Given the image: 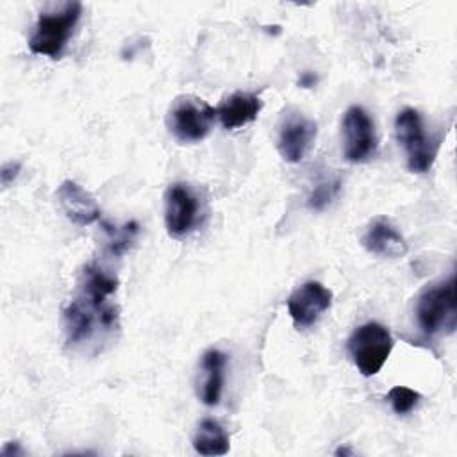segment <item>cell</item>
I'll return each instance as SVG.
<instances>
[{
	"label": "cell",
	"mask_w": 457,
	"mask_h": 457,
	"mask_svg": "<svg viewBox=\"0 0 457 457\" xmlns=\"http://www.w3.org/2000/svg\"><path fill=\"white\" fill-rule=\"evenodd\" d=\"M332 293L318 280H307L298 286L287 298V311L296 328L314 325L330 307Z\"/></svg>",
	"instance_id": "10"
},
{
	"label": "cell",
	"mask_w": 457,
	"mask_h": 457,
	"mask_svg": "<svg viewBox=\"0 0 457 457\" xmlns=\"http://www.w3.org/2000/svg\"><path fill=\"white\" fill-rule=\"evenodd\" d=\"M262 109V102L255 93L234 91L225 96L216 107V118L227 130H234L248 125L257 118Z\"/></svg>",
	"instance_id": "13"
},
{
	"label": "cell",
	"mask_w": 457,
	"mask_h": 457,
	"mask_svg": "<svg viewBox=\"0 0 457 457\" xmlns=\"http://www.w3.org/2000/svg\"><path fill=\"white\" fill-rule=\"evenodd\" d=\"M343 155L348 162L362 164L375 157L378 141L375 123L362 105H350L341 121Z\"/></svg>",
	"instance_id": "8"
},
{
	"label": "cell",
	"mask_w": 457,
	"mask_h": 457,
	"mask_svg": "<svg viewBox=\"0 0 457 457\" xmlns=\"http://www.w3.org/2000/svg\"><path fill=\"white\" fill-rule=\"evenodd\" d=\"M216 109L195 95L177 96L166 116L168 130L179 143H196L209 136Z\"/></svg>",
	"instance_id": "5"
},
{
	"label": "cell",
	"mask_w": 457,
	"mask_h": 457,
	"mask_svg": "<svg viewBox=\"0 0 457 457\" xmlns=\"http://www.w3.org/2000/svg\"><path fill=\"white\" fill-rule=\"evenodd\" d=\"M393 345L391 332L377 321L359 325L348 337L350 357L362 377H371L382 370Z\"/></svg>",
	"instance_id": "6"
},
{
	"label": "cell",
	"mask_w": 457,
	"mask_h": 457,
	"mask_svg": "<svg viewBox=\"0 0 457 457\" xmlns=\"http://www.w3.org/2000/svg\"><path fill=\"white\" fill-rule=\"evenodd\" d=\"M14 453H18V455L23 453V450L20 448V445H18L16 441H11V443H7V445L2 448V455H14Z\"/></svg>",
	"instance_id": "20"
},
{
	"label": "cell",
	"mask_w": 457,
	"mask_h": 457,
	"mask_svg": "<svg viewBox=\"0 0 457 457\" xmlns=\"http://www.w3.org/2000/svg\"><path fill=\"white\" fill-rule=\"evenodd\" d=\"M318 134V125L312 118L298 109H286L277 123L275 146L286 162H300L311 152Z\"/></svg>",
	"instance_id": "7"
},
{
	"label": "cell",
	"mask_w": 457,
	"mask_h": 457,
	"mask_svg": "<svg viewBox=\"0 0 457 457\" xmlns=\"http://www.w3.org/2000/svg\"><path fill=\"white\" fill-rule=\"evenodd\" d=\"M20 170H21V164L18 161H9V162L2 164V168H0V182H2L4 189L9 187L16 180Z\"/></svg>",
	"instance_id": "19"
},
{
	"label": "cell",
	"mask_w": 457,
	"mask_h": 457,
	"mask_svg": "<svg viewBox=\"0 0 457 457\" xmlns=\"http://www.w3.org/2000/svg\"><path fill=\"white\" fill-rule=\"evenodd\" d=\"M416 323L425 336L450 334L457 323L455 275L427 286L416 298Z\"/></svg>",
	"instance_id": "3"
},
{
	"label": "cell",
	"mask_w": 457,
	"mask_h": 457,
	"mask_svg": "<svg viewBox=\"0 0 457 457\" xmlns=\"http://www.w3.org/2000/svg\"><path fill=\"white\" fill-rule=\"evenodd\" d=\"M420 398H421V395L418 391H414L411 387H405V386H395L387 393V400L391 403V409L396 414L411 412L418 405Z\"/></svg>",
	"instance_id": "18"
},
{
	"label": "cell",
	"mask_w": 457,
	"mask_h": 457,
	"mask_svg": "<svg viewBox=\"0 0 457 457\" xmlns=\"http://www.w3.org/2000/svg\"><path fill=\"white\" fill-rule=\"evenodd\" d=\"M339 189H341V180L339 179H323L312 187V191L307 198V205L312 211H323L337 196Z\"/></svg>",
	"instance_id": "17"
},
{
	"label": "cell",
	"mask_w": 457,
	"mask_h": 457,
	"mask_svg": "<svg viewBox=\"0 0 457 457\" xmlns=\"http://www.w3.org/2000/svg\"><path fill=\"white\" fill-rule=\"evenodd\" d=\"M107 236H109V241H107V246H109V252L112 255H121L123 252L129 250V246L136 241V236H137V225L134 221L123 225L121 228L118 227H111V225H104Z\"/></svg>",
	"instance_id": "16"
},
{
	"label": "cell",
	"mask_w": 457,
	"mask_h": 457,
	"mask_svg": "<svg viewBox=\"0 0 457 457\" xmlns=\"http://www.w3.org/2000/svg\"><path fill=\"white\" fill-rule=\"evenodd\" d=\"M200 220V202L189 184L175 182L164 193V225L173 239L191 234Z\"/></svg>",
	"instance_id": "9"
},
{
	"label": "cell",
	"mask_w": 457,
	"mask_h": 457,
	"mask_svg": "<svg viewBox=\"0 0 457 457\" xmlns=\"http://www.w3.org/2000/svg\"><path fill=\"white\" fill-rule=\"evenodd\" d=\"M336 455H352V450H348V448H343V446H341V448H337V450H336Z\"/></svg>",
	"instance_id": "22"
},
{
	"label": "cell",
	"mask_w": 457,
	"mask_h": 457,
	"mask_svg": "<svg viewBox=\"0 0 457 457\" xmlns=\"http://www.w3.org/2000/svg\"><path fill=\"white\" fill-rule=\"evenodd\" d=\"M395 132L405 152L407 168L412 173H427L437 155V139L427 134L421 114L414 107H403L395 118Z\"/></svg>",
	"instance_id": "4"
},
{
	"label": "cell",
	"mask_w": 457,
	"mask_h": 457,
	"mask_svg": "<svg viewBox=\"0 0 457 457\" xmlns=\"http://www.w3.org/2000/svg\"><path fill=\"white\" fill-rule=\"evenodd\" d=\"M80 2H66L61 7L41 11L29 37L30 52L59 59L80 20Z\"/></svg>",
	"instance_id": "2"
},
{
	"label": "cell",
	"mask_w": 457,
	"mask_h": 457,
	"mask_svg": "<svg viewBox=\"0 0 457 457\" xmlns=\"http://www.w3.org/2000/svg\"><path fill=\"white\" fill-rule=\"evenodd\" d=\"M62 214L75 225L86 227L100 218V207L95 196L75 180H64L55 191Z\"/></svg>",
	"instance_id": "11"
},
{
	"label": "cell",
	"mask_w": 457,
	"mask_h": 457,
	"mask_svg": "<svg viewBox=\"0 0 457 457\" xmlns=\"http://www.w3.org/2000/svg\"><path fill=\"white\" fill-rule=\"evenodd\" d=\"M193 448L200 455H225L230 448V439L221 423L212 418H204L196 425Z\"/></svg>",
	"instance_id": "15"
},
{
	"label": "cell",
	"mask_w": 457,
	"mask_h": 457,
	"mask_svg": "<svg viewBox=\"0 0 457 457\" xmlns=\"http://www.w3.org/2000/svg\"><path fill=\"white\" fill-rule=\"evenodd\" d=\"M361 243L370 253L384 259H396L407 253L403 236L386 216H377L366 225Z\"/></svg>",
	"instance_id": "12"
},
{
	"label": "cell",
	"mask_w": 457,
	"mask_h": 457,
	"mask_svg": "<svg viewBox=\"0 0 457 457\" xmlns=\"http://www.w3.org/2000/svg\"><path fill=\"white\" fill-rule=\"evenodd\" d=\"M314 82H316V77H314L312 73H303V75L300 77V80H298V84H300L302 87H311V86H314Z\"/></svg>",
	"instance_id": "21"
},
{
	"label": "cell",
	"mask_w": 457,
	"mask_h": 457,
	"mask_svg": "<svg viewBox=\"0 0 457 457\" xmlns=\"http://www.w3.org/2000/svg\"><path fill=\"white\" fill-rule=\"evenodd\" d=\"M225 364L227 357L216 348L204 352L200 361V380H198V396L205 405H218L223 391L225 380Z\"/></svg>",
	"instance_id": "14"
},
{
	"label": "cell",
	"mask_w": 457,
	"mask_h": 457,
	"mask_svg": "<svg viewBox=\"0 0 457 457\" xmlns=\"http://www.w3.org/2000/svg\"><path fill=\"white\" fill-rule=\"evenodd\" d=\"M118 291V278L96 262L84 266L79 291L62 311L66 343L84 346L102 343L120 328V311L112 300Z\"/></svg>",
	"instance_id": "1"
}]
</instances>
